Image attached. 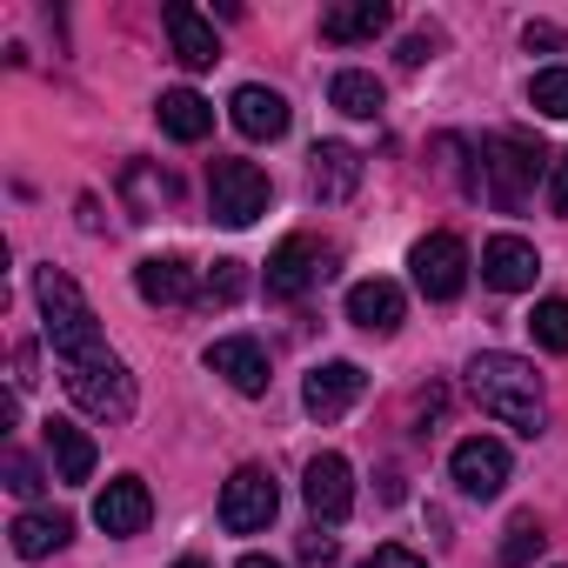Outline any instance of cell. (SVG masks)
<instances>
[{
	"mask_svg": "<svg viewBox=\"0 0 568 568\" xmlns=\"http://www.w3.org/2000/svg\"><path fill=\"white\" fill-rule=\"evenodd\" d=\"M468 395L481 402V415H495L501 428L515 435H541V375L521 362V355H501V348H481L468 362Z\"/></svg>",
	"mask_w": 568,
	"mask_h": 568,
	"instance_id": "cell-1",
	"label": "cell"
},
{
	"mask_svg": "<svg viewBox=\"0 0 568 568\" xmlns=\"http://www.w3.org/2000/svg\"><path fill=\"white\" fill-rule=\"evenodd\" d=\"M34 295H41V315H48V342H54L61 368L108 355V342H101V322H94L88 295L74 288V281H68L61 267H41V274H34Z\"/></svg>",
	"mask_w": 568,
	"mask_h": 568,
	"instance_id": "cell-2",
	"label": "cell"
},
{
	"mask_svg": "<svg viewBox=\"0 0 568 568\" xmlns=\"http://www.w3.org/2000/svg\"><path fill=\"white\" fill-rule=\"evenodd\" d=\"M541 168H555V161H548L528 134H488V148H481V181H488V201H495L501 214H515V207L535 194Z\"/></svg>",
	"mask_w": 568,
	"mask_h": 568,
	"instance_id": "cell-3",
	"label": "cell"
},
{
	"mask_svg": "<svg viewBox=\"0 0 568 568\" xmlns=\"http://www.w3.org/2000/svg\"><path fill=\"white\" fill-rule=\"evenodd\" d=\"M267 174L254 168V161H214L207 168V214L221 221V227H254L261 214H267Z\"/></svg>",
	"mask_w": 568,
	"mask_h": 568,
	"instance_id": "cell-4",
	"label": "cell"
},
{
	"mask_svg": "<svg viewBox=\"0 0 568 568\" xmlns=\"http://www.w3.org/2000/svg\"><path fill=\"white\" fill-rule=\"evenodd\" d=\"M68 395H74V408L94 415V422H128V415H134V375L114 362V348L94 355V362H74V368H68Z\"/></svg>",
	"mask_w": 568,
	"mask_h": 568,
	"instance_id": "cell-5",
	"label": "cell"
},
{
	"mask_svg": "<svg viewBox=\"0 0 568 568\" xmlns=\"http://www.w3.org/2000/svg\"><path fill=\"white\" fill-rule=\"evenodd\" d=\"M274 508H281L274 475H267L261 462H241V468L227 475V488H221V528H227V535H261V528L274 521Z\"/></svg>",
	"mask_w": 568,
	"mask_h": 568,
	"instance_id": "cell-6",
	"label": "cell"
},
{
	"mask_svg": "<svg viewBox=\"0 0 568 568\" xmlns=\"http://www.w3.org/2000/svg\"><path fill=\"white\" fill-rule=\"evenodd\" d=\"M408 267H415V288L428 302H455L468 288V247L455 234H422L415 254H408Z\"/></svg>",
	"mask_w": 568,
	"mask_h": 568,
	"instance_id": "cell-7",
	"label": "cell"
},
{
	"mask_svg": "<svg viewBox=\"0 0 568 568\" xmlns=\"http://www.w3.org/2000/svg\"><path fill=\"white\" fill-rule=\"evenodd\" d=\"M448 475H455V488H462L468 501H495V495L508 488V448H501L495 435H468V442H455Z\"/></svg>",
	"mask_w": 568,
	"mask_h": 568,
	"instance_id": "cell-8",
	"label": "cell"
},
{
	"mask_svg": "<svg viewBox=\"0 0 568 568\" xmlns=\"http://www.w3.org/2000/svg\"><path fill=\"white\" fill-rule=\"evenodd\" d=\"M362 395H368V375H362L355 362H322V368L302 382V408H308L315 422H342Z\"/></svg>",
	"mask_w": 568,
	"mask_h": 568,
	"instance_id": "cell-9",
	"label": "cell"
},
{
	"mask_svg": "<svg viewBox=\"0 0 568 568\" xmlns=\"http://www.w3.org/2000/svg\"><path fill=\"white\" fill-rule=\"evenodd\" d=\"M302 495H308V508H315V521H348V508H355V468H348V455H315L308 462V475H302Z\"/></svg>",
	"mask_w": 568,
	"mask_h": 568,
	"instance_id": "cell-10",
	"label": "cell"
},
{
	"mask_svg": "<svg viewBox=\"0 0 568 568\" xmlns=\"http://www.w3.org/2000/svg\"><path fill=\"white\" fill-rule=\"evenodd\" d=\"M535 274H541L535 241H521V234H495V241L481 247V281H488L495 295H521V288H535Z\"/></svg>",
	"mask_w": 568,
	"mask_h": 568,
	"instance_id": "cell-11",
	"label": "cell"
},
{
	"mask_svg": "<svg viewBox=\"0 0 568 568\" xmlns=\"http://www.w3.org/2000/svg\"><path fill=\"white\" fill-rule=\"evenodd\" d=\"M207 368L234 388V395H267V348L254 335H221L207 348Z\"/></svg>",
	"mask_w": 568,
	"mask_h": 568,
	"instance_id": "cell-12",
	"label": "cell"
},
{
	"mask_svg": "<svg viewBox=\"0 0 568 568\" xmlns=\"http://www.w3.org/2000/svg\"><path fill=\"white\" fill-rule=\"evenodd\" d=\"M148 515H154V495H148L141 475H114V481L94 495V521H101V535H141Z\"/></svg>",
	"mask_w": 568,
	"mask_h": 568,
	"instance_id": "cell-13",
	"label": "cell"
},
{
	"mask_svg": "<svg viewBox=\"0 0 568 568\" xmlns=\"http://www.w3.org/2000/svg\"><path fill=\"white\" fill-rule=\"evenodd\" d=\"M267 302H302L315 288V241L308 234H288L274 254H267V274H261Z\"/></svg>",
	"mask_w": 568,
	"mask_h": 568,
	"instance_id": "cell-14",
	"label": "cell"
},
{
	"mask_svg": "<svg viewBox=\"0 0 568 568\" xmlns=\"http://www.w3.org/2000/svg\"><path fill=\"white\" fill-rule=\"evenodd\" d=\"M161 21H168V41H174V61H181V68H194V74H201V68H214V61H221L214 21H207V14H194L187 0H168Z\"/></svg>",
	"mask_w": 568,
	"mask_h": 568,
	"instance_id": "cell-15",
	"label": "cell"
},
{
	"mask_svg": "<svg viewBox=\"0 0 568 568\" xmlns=\"http://www.w3.org/2000/svg\"><path fill=\"white\" fill-rule=\"evenodd\" d=\"M41 442H48V455H54V481H88L94 462H101L94 435H88L81 422H68V415H48V422H41Z\"/></svg>",
	"mask_w": 568,
	"mask_h": 568,
	"instance_id": "cell-16",
	"label": "cell"
},
{
	"mask_svg": "<svg viewBox=\"0 0 568 568\" xmlns=\"http://www.w3.org/2000/svg\"><path fill=\"white\" fill-rule=\"evenodd\" d=\"M402 315H408V295L395 288V281H355L348 288V322L355 328H368V335H395L402 328Z\"/></svg>",
	"mask_w": 568,
	"mask_h": 568,
	"instance_id": "cell-17",
	"label": "cell"
},
{
	"mask_svg": "<svg viewBox=\"0 0 568 568\" xmlns=\"http://www.w3.org/2000/svg\"><path fill=\"white\" fill-rule=\"evenodd\" d=\"M227 114H234V128H241L247 141H281V134H288V101H281L274 88H261V81L234 88Z\"/></svg>",
	"mask_w": 568,
	"mask_h": 568,
	"instance_id": "cell-18",
	"label": "cell"
},
{
	"mask_svg": "<svg viewBox=\"0 0 568 568\" xmlns=\"http://www.w3.org/2000/svg\"><path fill=\"white\" fill-rule=\"evenodd\" d=\"M134 295L154 302V308H174V302L194 295V267H187L181 254H148V261L134 267Z\"/></svg>",
	"mask_w": 568,
	"mask_h": 568,
	"instance_id": "cell-19",
	"label": "cell"
},
{
	"mask_svg": "<svg viewBox=\"0 0 568 568\" xmlns=\"http://www.w3.org/2000/svg\"><path fill=\"white\" fill-rule=\"evenodd\" d=\"M154 114H161V134L181 141V148H194V141L214 134V108H207L194 88H168V94L154 101Z\"/></svg>",
	"mask_w": 568,
	"mask_h": 568,
	"instance_id": "cell-20",
	"label": "cell"
},
{
	"mask_svg": "<svg viewBox=\"0 0 568 568\" xmlns=\"http://www.w3.org/2000/svg\"><path fill=\"white\" fill-rule=\"evenodd\" d=\"M388 21H395V14H388V0H348V8H328V14H322V41H335V48H348V41H375Z\"/></svg>",
	"mask_w": 568,
	"mask_h": 568,
	"instance_id": "cell-21",
	"label": "cell"
},
{
	"mask_svg": "<svg viewBox=\"0 0 568 568\" xmlns=\"http://www.w3.org/2000/svg\"><path fill=\"white\" fill-rule=\"evenodd\" d=\"M362 187V154L348 141H322L315 148V201H348Z\"/></svg>",
	"mask_w": 568,
	"mask_h": 568,
	"instance_id": "cell-22",
	"label": "cell"
},
{
	"mask_svg": "<svg viewBox=\"0 0 568 568\" xmlns=\"http://www.w3.org/2000/svg\"><path fill=\"white\" fill-rule=\"evenodd\" d=\"M68 535H74V521H68V515H48V508H28V515L14 521V555H21V561H41V555H54V548H68Z\"/></svg>",
	"mask_w": 568,
	"mask_h": 568,
	"instance_id": "cell-23",
	"label": "cell"
},
{
	"mask_svg": "<svg viewBox=\"0 0 568 568\" xmlns=\"http://www.w3.org/2000/svg\"><path fill=\"white\" fill-rule=\"evenodd\" d=\"M328 101H335L342 114H355V121H375L388 94H382V81H375L368 68H342V74H335V88H328Z\"/></svg>",
	"mask_w": 568,
	"mask_h": 568,
	"instance_id": "cell-24",
	"label": "cell"
},
{
	"mask_svg": "<svg viewBox=\"0 0 568 568\" xmlns=\"http://www.w3.org/2000/svg\"><path fill=\"white\" fill-rule=\"evenodd\" d=\"M528 335H535V348H548V355H568V302H561V295L535 302V315H528Z\"/></svg>",
	"mask_w": 568,
	"mask_h": 568,
	"instance_id": "cell-25",
	"label": "cell"
},
{
	"mask_svg": "<svg viewBox=\"0 0 568 568\" xmlns=\"http://www.w3.org/2000/svg\"><path fill=\"white\" fill-rule=\"evenodd\" d=\"M241 295H247V267H241V261H214L207 281H201V302H207V308H234Z\"/></svg>",
	"mask_w": 568,
	"mask_h": 568,
	"instance_id": "cell-26",
	"label": "cell"
},
{
	"mask_svg": "<svg viewBox=\"0 0 568 568\" xmlns=\"http://www.w3.org/2000/svg\"><path fill=\"white\" fill-rule=\"evenodd\" d=\"M528 108L548 114V121H568V68H541L528 81Z\"/></svg>",
	"mask_w": 568,
	"mask_h": 568,
	"instance_id": "cell-27",
	"label": "cell"
},
{
	"mask_svg": "<svg viewBox=\"0 0 568 568\" xmlns=\"http://www.w3.org/2000/svg\"><path fill=\"white\" fill-rule=\"evenodd\" d=\"M541 541H548L541 521H535V515H515V521H508V541H501V568H528V561L541 555Z\"/></svg>",
	"mask_w": 568,
	"mask_h": 568,
	"instance_id": "cell-28",
	"label": "cell"
},
{
	"mask_svg": "<svg viewBox=\"0 0 568 568\" xmlns=\"http://www.w3.org/2000/svg\"><path fill=\"white\" fill-rule=\"evenodd\" d=\"M128 194H134L141 221H148V214H161V207L174 201V181H168V187H154V174H148V168H128Z\"/></svg>",
	"mask_w": 568,
	"mask_h": 568,
	"instance_id": "cell-29",
	"label": "cell"
},
{
	"mask_svg": "<svg viewBox=\"0 0 568 568\" xmlns=\"http://www.w3.org/2000/svg\"><path fill=\"white\" fill-rule=\"evenodd\" d=\"M8 488H14V495H41V488H48V481H41V468H34L21 448H8Z\"/></svg>",
	"mask_w": 568,
	"mask_h": 568,
	"instance_id": "cell-30",
	"label": "cell"
},
{
	"mask_svg": "<svg viewBox=\"0 0 568 568\" xmlns=\"http://www.w3.org/2000/svg\"><path fill=\"white\" fill-rule=\"evenodd\" d=\"M362 568H428V561H422L415 548H402V541H382V548H375Z\"/></svg>",
	"mask_w": 568,
	"mask_h": 568,
	"instance_id": "cell-31",
	"label": "cell"
},
{
	"mask_svg": "<svg viewBox=\"0 0 568 568\" xmlns=\"http://www.w3.org/2000/svg\"><path fill=\"white\" fill-rule=\"evenodd\" d=\"M302 568H335V541L328 535H302Z\"/></svg>",
	"mask_w": 568,
	"mask_h": 568,
	"instance_id": "cell-32",
	"label": "cell"
},
{
	"mask_svg": "<svg viewBox=\"0 0 568 568\" xmlns=\"http://www.w3.org/2000/svg\"><path fill=\"white\" fill-rule=\"evenodd\" d=\"M548 207L568 214V154H555V168H548Z\"/></svg>",
	"mask_w": 568,
	"mask_h": 568,
	"instance_id": "cell-33",
	"label": "cell"
},
{
	"mask_svg": "<svg viewBox=\"0 0 568 568\" xmlns=\"http://www.w3.org/2000/svg\"><path fill=\"white\" fill-rule=\"evenodd\" d=\"M428 54H435V41H428V34H408V41H402V68H422Z\"/></svg>",
	"mask_w": 568,
	"mask_h": 568,
	"instance_id": "cell-34",
	"label": "cell"
},
{
	"mask_svg": "<svg viewBox=\"0 0 568 568\" xmlns=\"http://www.w3.org/2000/svg\"><path fill=\"white\" fill-rule=\"evenodd\" d=\"M521 41H528V48H561V34H555V28H535V21H528V34H521Z\"/></svg>",
	"mask_w": 568,
	"mask_h": 568,
	"instance_id": "cell-35",
	"label": "cell"
},
{
	"mask_svg": "<svg viewBox=\"0 0 568 568\" xmlns=\"http://www.w3.org/2000/svg\"><path fill=\"white\" fill-rule=\"evenodd\" d=\"M234 568H288V561H274V555H241Z\"/></svg>",
	"mask_w": 568,
	"mask_h": 568,
	"instance_id": "cell-36",
	"label": "cell"
},
{
	"mask_svg": "<svg viewBox=\"0 0 568 568\" xmlns=\"http://www.w3.org/2000/svg\"><path fill=\"white\" fill-rule=\"evenodd\" d=\"M174 568H207V561H201V555H181V561H174Z\"/></svg>",
	"mask_w": 568,
	"mask_h": 568,
	"instance_id": "cell-37",
	"label": "cell"
}]
</instances>
